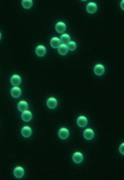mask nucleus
<instances>
[{"label":"nucleus","mask_w":124,"mask_h":180,"mask_svg":"<svg viewBox=\"0 0 124 180\" xmlns=\"http://www.w3.org/2000/svg\"><path fill=\"white\" fill-rule=\"evenodd\" d=\"M10 82L12 85L14 86L19 85L21 82V79L20 77L17 75H13L11 78Z\"/></svg>","instance_id":"1a4fd4ad"},{"label":"nucleus","mask_w":124,"mask_h":180,"mask_svg":"<svg viewBox=\"0 0 124 180\" xmlns=\"http://www.w3.org/2000/svg\"><path fill=\"white\" fill-rule=\"evenodd\" d=\"M32 1L31 0H23L22 2L23 7L26 9L31 8L32 6Z\"/></svg>","instance_id":"6ab92c4d"},{"label":"nucleus","mask_w":124,"mask_h":180,"mask_svg":"<svg viewBox=\"0 0 124 180\" xmlns=\"http://www.w3.org/2000/svg\"><path fill=\"white\" fill-rule=\"evenodd\" d=\"M24 171L23 168L20 167H16L14 171V174L15 176L18 178L23 177L24 175Z\"/></svg>","instance_id":"423d86ee"},{"label":"nucleus","mask_w":124,"mask_h":180,"mask_svg":"<svg viewBox=\"0 0 124 180\" xmlns=\"http://www.w3.org/2000/svg\"><path fill=\"white\" fill-rule=\"evenodd\" d=\"M94 71L95 74L100 76L104 74L105 71V69L104 67L102 65L98 64L94 67Z\"/></svg>","instance_id":"f257e3e1"},{"label":"nucleus","mask_w":124,"mask_h":180,"mask_svg":"<svg viewBox=\"0 0 124 180\" xmlns=\"http://www.w3.org/2000/svg\"><path fill=\"white\" fill-rule=\"evenodd\" d=\"M86 9L87 12L91 13H95L97 9V6L95 3L90 2L87 5Z\"/></svg>","instance_id":"20e7f679"},{"label":"nucleus","mask_w":124,"mask_h":180,"mask_svg":"<svg viewBox=\"0 0 124 180\" xmlns=\"http://www.w3.org/2000/svg\"><path fill=\"white\" fill-rule=\"evenodd\" d=\"M83 159V157L82 154L80 153L77 152L73 154L72 156V159L73 161L75 163H79L81 162Z\"/></svg>","instance_id":"0eeeda50"},{"label":"nucleus","mask_w":124,"mask_h":180,"mask_svg":"<svg viewBox=\"0 0 124 180\" xmlns=\"http://www.w3.org/2000/svg\"><path fill=\"white\" fill-rule=\"evenodd\" d=\"M55 28L58 33H62L66 30V27L65 24L62 22H59L56 25Z\"/></svg>","instance_id":"f8f14e48"},{"label":"nucleus","mask_w":124,"mask_h":180,"mask_svg":"<svg viewBox=\"0 0 124 180\" xmlns=\"http://www.w3.org/2000/svg\"><path fill=\"white\" fill-rule=\"evenodd\" d=\"M58 51L60 54L65 55L68 52V49L66 45L62 44L60 45L58 47Z\"/></svg>","instance_id":"a211bd4d"},{"label":"nucleus","mask_w":124,"mask_h":180,"mask_svg":"<svg viewBox=\"0 0 124 180\" xmlns=\"http://www.w3.org/2000/svg\"><path fill=\"white\" fill-rule=\"evenodd\" d=\"M87 119L84 116H80L77 119V123L78 125L80 127H85L87 125Z\"/></svg>","instance_id":"7ed1b4c3"},{"label":"nucleus","mask_w":124,"mask_h":180,"mask_svg":"<svg viewBox=\"0 0 124 180\" xmlns=\"http://www.w3.org/2000/svg\"><path fill=\"white\" fill-rule=\"evenodd\" d=\"M83 136L85 139L87 140H91L94 137V131L91 129H86L84 132Z\"/></svg>","instance_id":"f03ea898"},{"label":"nucleus","mask_w":124,"mask_h":180,"mask_svg":"<svg viewBox=\"0 0 124 180\" xmlns=\"http://www.w3.org/2000/svg\"><path fill=\"white\" fill-rule=\"evenodd\" d=\"M70 40V36L68 34L64 33L61 36L60 40L61 43L65 45L68 44Z\"/></svg>","instance_id":"f3484780"},{"label":"nucleus","mask_w":124,"mask_h":180,"mask_svg":"<svg viewBox=\"0 0 124 180\" xmlns=\"http://www.w3.org/2000/svg\"><path fill=\"white\" fill-rule=\"evenodd\" d=\"M67 46L68 49L71 51L74 50L77 47L76 43L73 41L70 42L68 43Z\"/></svg>","instance_id":"aec40b11"},{"label":"nucleus","mask_w":124,"mask_h":180,"mask_svg":"<svg viewBox=\"0 0 124 180\" xmlns=\"http://www.w3.org/2000/svg\"><path fill=\"white\" fill-rule=\"evenodd\" d=\"M21 117L24 121L28 122L30 121L32 117V115L31 112L27 110L25 111L22 113Z\"/></svg>","instance_id":"9d476101"},{"label":"nucleus","mask_w":124,"mask_h":180,"mask_svg":"<svg viewBox=\"0 0 124 180\" xmlns=\"http://www.w3.org/2000/svg\"><path fill=\"white\" fill-rule=\"evenodd\" d=\"M1 35L0 33V40L1 39Z\"/></svg>","instance_id":"4be33fe9"},{"label":"nucleus","mask_w":124,"mask_h":180,"mask_svg":"<svg viewBox=\"0 0 124 180\" xmlns=\"http://www.w3.org/2000/svg\"><path fill=\"white\" fill-rule=\"evenodd\" d=\"M46 104L48 107L51 109H54L57 106V102L56 99L54 98L51 97L47 100Z\"/></svg>","instance_id":"6e6552de"},{"label":"nucleus","mask_w":124,"mask_h":180,"mask_svg":"<svg viewBox=\"0 0 124 180\" xmlns=\"http://www.w3.org/2000/svg\"><path fill=\"white\" fill-rule=\"evenodd\" d=\"M58 135L59 137L62 139L67 138L69 136V132L68 130L65 128H61L59 130Z\"/></svg>","instance_id":"39448f33"},{"label":"nucleus","mask_w":124,"mask_h":180,"mask_svg":"<svg viewBox=\"0 0 124 180\" xmlns=\"http://www.w3.org/2000/svg\"><path fill=\"white\" fill-rule=\"evenodd\" d=\"M17 107L20 111L23 112L26 110L28 108V105L26 102L24 101H20L18 104Z\"/></svg>","instance_id":"dca6fc26"},{"label":"nucleus","mask_w":124,"mask_h":180,"mask_svg":"<svg viewBox=\"0 0 124 180\" xmlns=\"http://www.w3.org/2000/svg\"><path fill=\"white\" fill-rule=\"evenodd\" d=\"M21 133L22 135L25 137L30 136L32 133V130L29 127L25 126L23 127L21 130Z\"/></svg>","instance_id":"4468645a"},{"label":"nucleus","mask_w":124,"mask_h":180,"mask_svg":"<svg viewBox=\"0 0 124 180\" xmlns=\"http://www.w3.org/2000/svg\"><path fill=\"white\" fill-rule=\"evenodd\" d=\"M36 54L39 56H44L46 53V49L45 47L42 45L38 46L35 50Z\"/></svg>","instance_id":"9b49d317"},{"label":"nucleus","mask_w":124,"mask_h":180,"mask_svg":"<svg viewBox=\"0 0 124 180\" xmlns=\"http://www.w3.org/2000/svg\"><path fill=\"white\" fill-rule=\"evenodd\" d=\"M21 89L17 87H13L11 91V95L15 98H17L19 97L21 95Z\"/></svg>","instance_id":"ddd939ff"},{"label":"nucleus","mask_w":124,"mask_h":180,"mask_svg":"<svg viewBox=\"0 0 124 180\" xmlns=\"http://www.w3.org/2000/svg\"><path fill=\"white\" fill-rule=\"evenodd\" d=\"M60 40L58 38L56 37L52 38L50 41L51 46L54 48H58L60 45Z\"/></svg>","instance_id":"2eb2a0df"},{"label":"nucleus","mask_w":124,"mask_h":180,"mask_svg":"<svg viewBox=\"0 0 124 180\" xmlns=\"http://www.w3.org/2000/svg\"><path fill=\"white\" fill-rule=\"evenodd\" d=\"M119 150L120 152L123 155L124 154V143L120 145Z\"/></svg>","instance_id":"412c9836"}]
</instances>
